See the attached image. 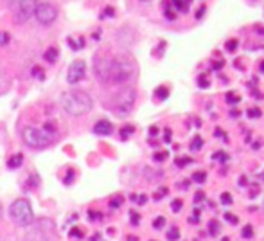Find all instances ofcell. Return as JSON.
I'll return each instance as SVG.
<instances>
[{"instance_id":"6da1fadb","label":"cell","mask_w":264,"mask_h":241,"mask_svg":"<svg viewBox=\"0 0 264 241\" xmlns=\"http://www.w3.org/2000/svg\"><path fill=\"white\" fill-rule=\"evenodd\" d=\"M59 103H61L65 112L69 115H76V117L88 113L94 106V101H92L90 94L83 92V90H67L61 94Z\"/></svg>"},{"instance_id":"7a4b0ae2","label":"cell","mask_w":264,"mask_h":241,"mask_svg":"<svg viewBox=\"0 0 264 241\" xmlns=\"http://www.w3.org/2000/svg\"><path fill=\"white\" fill-rule=\"evenodd\" d=\"M135 74V63L126 56H117L105 63V74L101 79L112 83H126Z\"/></svg>"},{"instance_id":"3957f363","label":"cell","mask_w":264,"mask_h":241,"mask_svg":"<svg viewBox=\"0 0 264 241\" xmlns=\"http://www.w3.org/2000/svg\"><path fill=\"white\" fill-rule=\"evenodd\" d=\"M9 216H11V220L17 225L27 227V225H31L33 218H35V212H33V207H31V204L25 198H18L9 207Z\"/></svg>"},{"instance_id":"277c9868","label":"cell","mask_w":264,"mask_h":241,"mask_svg":"<svg viewBox=\"0 0 264 241\" xmlns=\"http://www.w3.org/2000/svg\"><path fill=\"white\" fill-rule=\"evenodd\" d=\"M135 99H137V92L135 89H124L121 90L112 101V108L113 112L117 113L119 117H126L129 115V112L133 110V106H135Z\"/></svg>"},{"instance_id":"5b68a950","label":"cell","mask_w":264,"mask_h":241,"mask_svg":"<svg viewBox=\"0 0 264 241\" xmlns=\"http://www.w3.org/2000/svg\"><path fill=\"white\" fill-rule=\"evenodd\" d=\"M22 139L29 148H35V149H41L45 148L51 141V137L40 128H35V126H25L24 131H22Z\"/></svg>"},{"instance_id":"8992f818","label":"cell","mask_w":264,"mask_h":241,"mask_svg":"<svg viewBox=\"0 0 264 241\" xmlns=\"http://www.w3.org/2000/svg\"><path fill=\"white\" fill-rule=\"evenodd\" d=\"M35 17L41 25H51L58 18V9L51 2H38L35 9Z\"/></svg>"},{"instance_id":"52a82bcc","label":"cell","mask_w":264,"mask_h":241,"mask_svg":"<svg viewBox=\"0 0 264 241\" xmlns=\"http://www.w3.org/2000/svg\"><path fill=\"white\" fill-rule=\"evenodd\" d=\"M36 4H38L36 0H17V7H15L17 22H20V24L27 22V20L35 15Z\"/></svg>"},{"instance_id":"ba28073f","label":"cell","mask_w":264,"mask_h":241,"mask_svg":"<svg viewBox=\"0 0 264 241\" xmlns=\"http://www.w3.org/2000/svg\"><path fill=\"white\" fill-rule=\"evenodd\" d=\"M85 76H87V63H85L83 59L72 61L70 69H69V74H67V81L70 83V85H77Z\"/></svg>"},{"instance_id":"9c48e42d","label":"cell","mask_w":264,"mask_h":241,"mask_svg":"<svg viewBox=\"0 0 264 241\" xmlns=\"http://www.w3.org/2000/svg\"><path fill=\"white\" fill-rule=\"evenodd\" d=\"M113 131V126L110 121H106V119H103V121H97L94 126V133H97V135H110Z\"/></svg>"},{"instance_id":"30bf717a","label":"cell","mask_w":264,"mask_h":241,"mask_svg":"<svg viewBox=\"0 0 264 241\" xmlns=\"http://www.w3.org/2000/svg\"><path fill=\"white\" fill-rule=\"evenodd\" d=\"M59 53L56 47H49L47 51H45V54H43V58H45V61H49V63H56V59H58Z\"/></svg>"},{"instance_id":"8fae6325","label":"cell","mask_w":264,"mask_h":241,"mask_svg":"<svg viewBox=\"0 0 264 241\" xmlns=\"http://www.w3.org/2000/svg\"><path fill=\"white\" fill-rule=\"evenodd\" d=\"M22 162H24V157H22V153H17V155H13L11 159H9L7 166H9L11 169H17V167H20V166H22Z\"/></svg>"},{"instance_id":"7c38bea8","label":"cell","mask_w":264,"mask_h":241,"mask_svg":"<svg viewBox=\"0 0 264 241\" xmlns=\"http://www.w3.org/2000/svg\"><path fill=\"white\" fill-rule=\"evenodd\" d=\"M173 6L176 7V11L185 13L189 9V2L187 0H173Z\"/></svg>"},{"instance_id":"4fadbf2b","label":"cell","mask_w":264,"mask_h":241,"mask_svg":"<svg viewBox=\"0 0 264 241\" xmlns=\"http://www.w3.org/2000/svg\"><path fill=\"white\" fill-rule=\"evenodd\" d=\"M219 229H221V227H219V223H217L216 220H212L211 223H209V232H211V236L219 234Z\"/></svg>"},{"instance_id":"5bb4252c","label":"cell","mask_w":264,"mask_h":241,"mask_svg":"<svg viewBox=\"0 0 264 241\" xmlns=\"http://www.w3.org/2000/svg\"><path fill=\"white\" fill-rule=\"evenodd\" d=\"M155 95H157L158 99H165V97L169 95V90L165 89V87H158V89L155 90Z\"/></svg>"},{"instance_id":"9a60e30c","label":"cell","mask_w":264,"mask_h":241,"mask_svg":"<svg viewBox=\"0 0 264 241\" xmlns=\"http://www.w3.org/2000/svg\"><path fill=\"white\" fill-rule=\"evenodd\" d=\"M43 131H45V133L51 137V135H54V133H56V128H54L53 123H45V124H43Z\"/></svg>"},{"instance_id":"2e32d148","label":"cell","mask_w":264,"mask_h":241,"mask_svg":"<svg viewBox=\"0 0 264 241\" xmlns=\"http://www.w3.org/2000/svg\"><path fill=\"white\" fill-rule=\"evenodd\" d=\"M201 146H203V141H201V137H196V139H194V142L191 144V151H198Z\"/></svg>"},{"instance_id":"e0dca14e","label":"cell","mask_w":264,"mask_h":241,"mask_svg":"<svg viewBox=\"0 0 264 241\" xmlns=\"http://www.w3.org/2000/svg\"><path fill=\"white\" fill-rule=\"evenodd\" d=\"M178 236H180L178 229H176V227H173V229L167 232V240H169V241H176V240H178Z\"/></svg>"},{"instance_id":"ac0fdd59","label":"cell","mask_w":264,"mask_h":241,"mask_svg":"<svg viewBox=\"0 0 264 241\" xmlns=\"http://www.w3.org/2000/svg\"><path fill=\"white\" fill-rule=\"evenodd\" d=\"M193 180H194V182H198V184H203V182H205V173H203V171H200V173H194Z\"/></svg>"},{"instance_id":"d6986e66","label":"cell","mask_w":264,"mask_h":241,"mask_svg":"<svg viewBox=\"0 0 264 241\" xmlns=\"http://www.w3.org/2000/svg\"><path fill=\"white\" fill-rule=\"evenodd\" d=\"M165 225V218H157V220H155V222H153V227H155V229H162V227H164Z\"/></svg>"},{"instance_id":"ffe728a7","label":"cell","mask_w":264,"mask_h":241,"mask_svg":"<svg viewBox=\"0 0 264 241\" xmlns=\"http://www.w3.org/2000/svg\"><path fill=\"white\" fill-rule=\"evenodd\" d=\"M252 236H253V227L252 225H246L243 229V238H252Z\"/></svg>"},{"instance_id":"44dd1931","label":"cell","mask_w":264,"mask_h":241,"mask_svg":"<svg viewBox=\"0 0 264 241\" xmlns=\"http://www.w3.org/2000/svg\"><path fill=\"white\" fill-rule=\"evenodd\" d=\"M239 99H241V97H237V95L232 94V92H230V94H227V103H230V105H234V103H239Z\"/></svg>"},{"instance_id":"7402d4cb","label":"cell","mask_w":264,"mask_h":241,"mask_svg":"<svg viewBox=\"0 0 264 241\" xmlns=\"http://www.w3.org/2000/svg\"><path fill=\"white\" fill-rule=\"evenodd\" d=\"M221 202H223V204H227V205H230V204H232V196H230V193L221 194Z\"/></svg>"},{"instance_id":"603a6c76","label":"cell","mask_w":264,"mask_h":241,"mask_svg":"<svg viewBox=\"0 0 264 241\" xmlns=\"http://www.w3.org/2000/svg\"><path fill=\"white\" fill-rule=\"evenodd\" d=\"M182 205H183L182 200H175V202H173V205H171V209H173L175 212H178L180 209H182Z\"/></svg>"},{"instance_id":"cb8c5ba5","label":"cell","mask_w":264,"mask_h":241,"mask_svg":"<svg viewBox=\"0 0 264 241\" xmlns=\"http://www.w3.org/2000/svg\"><path fill=\"white\" fill-rule=\"evenodd\" d=\"M121 204H123V198H121V196H117V198H113V200L110 202V207H112V209H115V207H119Z\"/></svg>"},{"instance_id":"d4e9b609","label":"cell","mask_w":264,"mask_h":241,"mask_svg":"<svg viewBox=\"0 0 264 241\" xmlns=\"http://www.w3.org/2000/svg\"><path fill=\"white\" fill-rule=\"evenodd\" d=\"M9 41V35L7 33H0V45H6Z\"/></svg>"},{"instance_id":"484cf974","label":"cell","mask_w":264,"mask_h":241,"mask_svg":"<svg viewBox=\"0 0 264 241\" xmlns=\"http://www.w3.org/2000/svg\"><path fill=\"white\" fill-rule=\"evenodd\" d=\"M88 216H90V220H99V218H103V214H99V211H90Z\"/></svg>"},{"instance_id":"4316f807","label":"cell","mask_w":264,"mask_h":241,"mask_svg":"<svg viewBox=\"0 0 264 241\" xmlns=\"http://www.w3.org/2000/svg\"><path fill=\"white\" fill-rule=\"evenodd\" d=\"M261 115V110L259 108H253V110H248V117H259Z\"/></svg>"},{"instance_id":"83f0119b","label":"cell","mask_w":264,"mask_h":241,"mask_svg":"<svg viewBox=\"0 0 264 241\" xmlns=\"http://www.w3.org/2000/svg\"><path fill=\"white\" fill-rule=\"evenodd\" d=\"M131 131H133V128H131V126H126V128H124L123 131H121V135H123V139H126V137H128L129 133H131Z\"/></svg>"},{"instance_id":"f1b7e54d","label":"cell","mask_w":264,"mask_h":241,"mask_svg":"<svg viewBox=\"0 0 264 241\" xmlns=\"http://www.w3.org/2000/svg\"><path fill=\"white\" fill-rule=\"evenodd\" d=\"M133 200H135L137 204H146V202H147V198H146V196H144V194H141V196H139V198H137V196H133Z\"/></svg>"},{"instance_id":"f546056e","label":"cell","mask_w":264,"mask_h":241,"mask_svg":"<svg viewBox=\"0 0 264 241\" xmlns=\"http://www.w3.org/2000/svg\"><path fill=\"white\" fill-rule=\"evenodd\" d=\"M139 222H141V218H139V214H137V212H131V223L137 225Z\"/></svg>"},{"instance_id":"4dcf8cb0","label":"cell","mask_w":264,"mask_h":241,"mask_svg":"<svg viewBox=\"0 0 264 241\" xmlns=\"http://www.w3.org/2000/svg\"><path fill=\"white\" fill-rule=\"evenodd\" d=\"M235 47H237V41L235 40H230L229 43H227V49H229V51H234Z\"/></svg>"},{"instance_id":"1f68e13d","label":"cell","mask_w":264,"mask_h":241,"mask_svg":"<svg viewBox=\"0 0 264 241\" xmlns=\"http://www.w3.org/2000/svg\"><path fill=\"white\" fill-rule=\"evenodd\" d=\"M165 157H167V153H157V155H155V160L162 162V160H165Z\"/></svg>"},{"instance_id":"d6a6232c","label":"cell","mask_w":264,"mask_h":241,"mask_svg":"<svg viewBox=\"0 0 264 241\" xmlns=\"http://www.w3.org/2000/svg\"><path fill=\"white\" fill-rule=\"evenodd\" d=\"M200 87H201V89H207V87H209V81L205 79V76L200 77Z\"/></svg>"},{"instance_id":"836d02e7","label":"cell","mask_w":264,"mask_h":241,"mask_svg":"<svg viewBox=\"0 0 264 241\" xmlns=\"http://www.w3.org/2000/svg\"><path fill=\"white\" fill-rule=\"evenodd\" d=\"M70 236H76V238H81L83 232H81V230H79V229H72V230H70Z\"/></svg>"},{"instance_id":"e575fe53","label":"cell","mask_w":264,"mask_h":241,"mask_svg":"<svg viewBox=\"0 0 264 241\" xmlns=\"http://www.w3.org/2000/svg\"><path fill=\"white\" fill-rule=\"evenodd\" d=\"M225 218H227V220H229V222H232V223H237V218H235V216H232V214H229V212H227V214H225Z\"/></svg>"},{"instance_id":"d590c367","label":"cell","mask_w":264,"mask_h":241,"mask_svg":"<svg viewBox=\"0 0 264 241\" xmlns=\"http://www.w3.org/2000/svg\"><path fill=\"white\" fill-rule=\"evenodd\" d=\"M72 177H74V171H69V175H67V177H65V184H70Z\"/></svg>"},{"instance_id":"8d00e7d4","label":"cell","mask_w":264,"mask_h":241,"mask_svg":"<svg viewBox=\"0 0 264 241\" xmlns=\"http://www.w3.org/2000/svg\"><path fill=\"white\" fill-rule=\"evenodd\" d=\"M189 162H191V160H189V159H178V160H176V164H178V166H185V164H189Z\"/></svg>"},{"instance_id":"74e56055","label":"cell","mask_w":264,"mask_h":241,"mask_svg":"<svg viewBox=\"0 0 264 241\" xmlns=\"http://www.w3.org/2000/svg\"><path fill=\"white\" fill-rule=\"evenodd\" d=\"M105 15H106V17H113V9H112V7H106Z\"/></svg>"},{"instance_id":"f35d334b","label":"cell","mask_w":264,"mask_h":241,"mask_svg":"<svg viewBox=\"0 0 264 241\" xmlns=\"http://www.w3.org/2000/svg\"><path fill=\"white\" fill-rule=\"evenodd\" d=\"M196 202H200V200H203V193H198L196 194V198H194Z\"/></svg>"},{"instance_id":"ab89813d","label":"cell","mask_w":264,"mask_h":241,"mask_svg":"<svg viewBox=\"0 0 264 241\" xmlns=\"http://www.w3.org/2000/svg\"><path fill=\"white\" fill-rule=\"evenodd\" d=\"M149 133H151V135H157V133H158V128H151L149 130Z\"/></svg>"},{"instance_id":"60d3db41","label":"cell","mask_w":264,"mask_h":241,"mask_svg":"<svg viewBox=\"0 0 264 241\" xmlns=\"http://www.w3.org/2000/svg\"><path fill=\"white\" fill-rule=\"evenodd\" d=\"M261 71L264 72V61H263V63H261Z\"/></svg>"},{"instance_id":"b9f144b4","label":"cell","mask_w":264,"mask_h":241,"mask_svg":"<svg viewBox=\"0 0 264 241\" xmlns=\"http://www.w3.org/2000/svg\"><path fill=\"white\" fill-rule=\"evenodd\" d=\"M128 241H137V238H129V240Z\"/></svg>"},{"instance_id":"7bdbcfd3","label":"cell","mask_w":264,"mask_h":241,"mask_svg":"<svg viewBox=\"0 0 264 241\" xmlns=\"http://www.w3.org/2000/svg\"><path fill=\"white\" fill-rule=\"evenodd\" d=\"M0 216H2V205H0Z\"/></svg>"},{"instance_id":"ee69618b","label":"cell","mask_w":264,"mask_h":241,"mask_svg":"<svg viewBox=\"0 0 264 241\" xmlns=\"http://www.w3.org/2000/svg\"><path fill=\"white\" fill-rule=\"evenodd\" d=\"M261 178H263V180H264V173H263V175H261Z\"/></svg>"},{"instance_id":"f6af8a7d","label":"cell","mask_w":264,"mask_h":241,"mask_svg":"<svg viewBox=\"0 0 264 241\" xmlns=\"http://www.w3.org/2000/svg\"><path fill=\"white\" fill-rule=\"evenodd\" d=\"M141 2H147V0H141Z\"/></svg>"}]
</instances>
